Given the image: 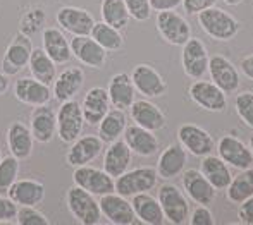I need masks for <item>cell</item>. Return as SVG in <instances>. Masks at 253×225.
I'll use <instances>...</instances> for the list:
<instances>
[{"mask_svg":"<svg viewBox=\"0 0 253 225\" xmlns=\"http://www.w3.org/2000/svg\"><path fill=\"white\" fill-rule=\"evenodd\" d=\"M31 52H33V43L28 35L17 33L12 38V41L7 46L2 59V73L5 76H16L24 67H28Z\"/></svg>","mask_w":253,"mask_h":225,"instance_id":"obj_7","label":"cell"},{"mask_svg":"<svg viewBox=\"0 0 253 225\" xmlns=\"http://www.w3.org/2000/svg\"><path fill=\"white\" fill-rule=\"evenodd\" d=\"M198 24H200L203 33H207L212 40L217 41L231 40L240 31V23L229 12L222 9H215V7L202 10L198 14Z\"/></svg>","mask_w":253,"mask_h":225,"instance_id":"obj_1","label":"cell"},{"mask_svg":"<svg viewBox=\"0 0 253 225\" xmlns=\"http://www.w3.org/2000/svg\"><path fill=\"white\" fill-rule=\"evenodd\" d=\"M217 3V0H183V7L188 14H200L202 10L210 9Z\"/></svg>","mask_w":253,"mask_h":225,"instance_id":"obj_46","label":"cell"},{"mask_svg":"<svg viewBox=\"0 0 253 225\" xmlns=\"http://www.w3.org/2000/svg\"><path fill=\"white\" fill-rule=\"evenodd\" d=\"M69 46L73 57H76L83 66L91 67V69H102L105 66L109 53L90 35L88 37H74L69 41Z\"/></svg>","mask_w":253,"mask_h":225,"instance_id":"obj_15","label":"cell"},{"mask_svg":"<svg viewBox=\"0 0 253 225\" xmlns=\"http://www.w3.org/2000/svg\"><path fill=\"white\" fill-rule=\"evenodd\" d=\"M224 2H226L227 5H238V3H241L243 0H224Z\"/></svg>","mask_w":253,"mask_h":225,"instance_id":"obj_51","label":"cell"},{"mask_svg":"<svg viewBox=\"0 0 253 225\" xmlns=\"http://www.w3.org/2000/svg\"><path fill=\"white\" fill-rule=\"evenodd\" d=\"M188 222L191 225H213L215 220H213V215L205 205H200L193 210V213L190 215Z\"/></svg>","mask_w":253,"mask_h":225,"instance_id":"obj_45","label":"cell"},{"mask_svg":"<svg viewBox=\"0 0 253 225\" xmlns=\"http://www.w3.org/2000/svg\"><path fill=\"white\" fill-rule=\"evenodd\" d=\"M43 24H45L43 9H33L24 14L23 19H21V33L28 35V37H31L35 33H40Z\"/></svg>","mask_w":253,"mask_h":225,"instance_id":"obj_40","label":"cell"},{"mask_svg":"<svg viewBox=\"0 0 253 225\" xmlns=\"http://www.w3.org/2000/svg\"><path fill=\"white\" fill-rule=\"evenodd\" d=\"M103 150V141L95 134H86L80 136L76 141H73V146L69 148L66 155V162L71 167H81L88 165L90 162H93Z\"/></svg>","mask_w":253,"mask_h":225,"instance_id":"obj_17","label":"cell"},{"mask_svg":"<svg viewBox=\"0 0 253 225\" xmlns=\"http://www.w3.org/2000/svg\"><path fill=\"white\" fill-rule=\"evenodd\" d=\"M238 219L245 225H253V196L240 203L238 208Z\"/></svg>","mask_w":253,"mask_h":225,"instance_id":"obj_47","label":"cell"},{"mask_svg":"<svg viewBox=\"0 0 253 225\" xmlns=\"http://www.w3.org/2000/svg\"><path fill=\"white\" fill-rule=\"evenodd\" d=\"M55 21L60 30L74 35V37H88L95 26V19L86 9L66 5L60 7L55 14Z\"/></svg>","mask_w":253,"mask_h":225,"instance_id":"obj_9","label":"cell"},{"mask_svg":"<svg viewBox=\"0 0 253 225\" xmlns=\"http://www.w3.org/2000/svg\"><path fill=\"white\" fill-rule=\"evenodd\" d=\"M0 160H2V153H0Z\"/></svg>","mask_w":253,"mask_h":225,"instance_id":"obj_53","label":"cell"},{"mask_svg":"<svg viewBox=\"0 0 253 225\" xmlns=\"http://www.w3.org/2000/svg\"><path fill=\"white\" fill-rule=\"evenodd\" d=\"M10 88V81H9V76H5L3 73H0V96L5 95Z\"/></svg>","mask_w":253,"mask_h":225,"instance_id":"obj_50","label":"cell"},{"mask_svg":"<svg viewBox=\"0 0 253 225\" xmlns=\"http://www.w3.org/2000/svg\"><path fill=\"white\" fill-rule=\"evenodd\" d=\"M90 37L93 38L98 45H102L107 52H117V50H121L124 46V37L121 35V31L109 26V24H105L103 21L95 23Z\"/></svg>","mask_w":253,"mask_h":225,"instance_id":"obj_37","label":"cell"},{"mask_svg":"<svg viewBox=\"0 0 253 225\" xmlns=\"http://www.w3.org/2000/svg\"><path fill=\"white\" fill-rule=\"evenodd\" d=\"M84 83V73L81 67H67L66 71L55 76L53 79V90L52 96L57 102H67V100H73L78 95V91L83 88Z\"/></svg>","mask_w":253,"mask_h":225,"instance_id":"obj_25","label":"cell"},{"mask_svg":"<svg viewBox=\"0 0 253 225\" xmlns=\"http://www.w3.org/2000/svg\"><path fill=\"white\" fill-rule=\"evenodd\" d=\"M33 134L30 127L23 122H12L7 129V146L10 150V155L17 160H26L33 153Z\"/></svg>","mask_w":253,"mask_h":225,"instance_id":"obj_32","label":"cell"},{"mask_svg":"<svg viewBox=\"0 0 253 225\" xmlns=\"http://www.w3.org/2000/svg\"><path fill=\"white\" fill-rule=\"evenodd\" d=\"M183 188L186 191V194L190 196V199H193L198 205H205V206L213 201L217 191L207 181V177L197 169H190L183 174Z\"/></svg>","mask_w":253,"mask_h":225,"instance_id":"obj_26","label":"cell"},{"mask_svg":"<svg viewBox=\"0 0 253 225\" xmlns=\"http://www.w3.org/2000/svg\"><path fill=\"white\" fill-rule=\"evenodd\" d=\"M241 73L245 74L247 77H250V79H253V55L250 57H245L243 60H241Z\"/></svg>","mask_w":253,"mask_h":225,"instance_id":"obj_49","label":"cell"},{"mask_svg":"<svg viewBox=\"0 0 253 225\" xmlns=\"http://www.w3.org/2000/svg\"><path fill=\"white\" fill-rule=\"evenodd\" d=\"M67 208L71 215L83 225H97L102 219L100 205L95 194L80 186H74L67 191Z\"/></svg>","mask_w":253,"mask_h":225,"instance_id":"obj_2","label":"cell"},{"mask_svg":"<svg viewBox=\"0 0 253 225\" xmlns=\"http://www.w3.org/2000/svg\"><path fill=\"white\" fill-rule=\"evenodd\" d=\"M250 150H252V153H253V134H252V138H250Z\"/></svg>","mask_w":253,"mask_h":225,"instance_id":"obj_52","label":"cell"},{"mask_svg":"<svg viewBox=\"0 0 253 225\" xmlns=\"http://www.w3.org/2000/svg\"><path fill=\"white\" fill-rule=\"evenodd\" d=\"M131 148L124 139H116V141L109 143V148L105 150L103 155V170L109 174L110 177L117 179L123 176L131 165Z\"/></svg>","mask_w":253,"mask_h":225,"instance_id":"obj_23","label":"cell"},{"mask_svg":"<svg viewBox=\"0 0 253 225\" xmlns=\"http://www.w3.org/2000/svg\"><path fill=\"white\" fill-rule=\"evenodd\" d=\"M250 196H253V169L248 167L233 177L231 184L227 186V198L233 203H241Z\"/></svg>","mask_w":253,"mask_h":225,"instance_id":"obj_38","label":"cell"},{"mask_svg":"<svg viewBox=\"0 0 253 225\" xmlns=\"http://www.w3.org/2000/svg\"><path fill=\"white\" fill-rule=\"evenodd\" d=\"M102 21L116 30H124L129 23V12L126 9L124 0H102L100 5Z\"/></svg>","mask_w":253,"mask_h":225,"instance_id":"obj_36","label":"cell"},{"mask_svg":"<svg viewBox=\"0 0 253 225\" xmlns=\"http://www.w3.org/2000/svg\"><path fill=\"white\" fill-rule=\"evenodd\" d=\"M42 41H43V50L57 66L67 64L73 57L69 40L66 38L60 28H45L43 33H42Z\"/></svg>","mask_w":253,"mask_h":225,"instance_id":"obj_30","label":"cell"},{"mask_svg":"<svg viewBox=\"0 0 253 225\" xmlns=\"http://www.w3.org/2000/svg\"><path fill=\"white\" fill-rule=\"evenodd\" d=\"M57 117V136L60 138L62 143H73L83 133L84 126V117L81 105L74 100H67L62 102L55 113Z\"/></svg>","mask_w":253,"mask_h":225,"instance_id":"obj_3","label":"cell"},{"mask_svg":"<svg viewBox=\"0 0 253 225\" xmlns=\"http://www.w3.org/2000/svg\"><path fill=\"white\" fill-rule=\"evenodd\" d=\"M17 210H19V206H17L9 196H7V198L0 196V224L14 222L17 217Z\"/></svg>","mask_w":253,"mask_h":225,"instance_id":"obj_44","label":"cell"},{"mask_svg":"<svg viewBox=\"0 0 253 225\" xmlns=\"http://www.w3.org/2000/svg\"><path fill=\"white\" fill-rule=\"evenodd\" d=\"M81 110H83L84 122L88 126H97L98 122L107 115L110 110V98L109 91L105 88L95 86L84 95L83 103H81Z\"/></svg>","mask_w":253,"mask_h":225,"instance_id":"obj_24","label":"cell"},{"mask_svg":"<svg viewBox=\"0 0 253 225\" xmlns=\"http://www.w3.org/2000/svg\"><path fill=\"white\" fill-rule=\"evenodd\" d=\"M124 141L140 156H152L159 151V139L153 131H148L138 124H131L124 129Z\"/></svg>","mask_w":253,"mask_h":225,"instance_id":"obj_27","label":"cell"},{"mask_svg":"<svg viewBox=\"0 0 253 225\" xmlns=\"http://www.w3.org/2000/svg\"><path fill=\"white\" fill-rule=\"evenodd\" d=\"M131 81L140 95L147 98H159L167 91V83L160 76L159 71H155L148 64H138L133 67Z\"/></svg>","mask_w":253,"mask_h":225,"instance_id":"obj_14","label":"cell"},{"mask_svg":"<svg viewBox=\"0 0 253 225\" xmlns=\"http://www.w3.org/2000/svg\"><path fill=\"white\" fill-rule=\"evenodd\" d=\"M102 215L109 220V224L114 225H133L136 224V215H134L133 205L127 201L119 192H109L103 194L98 199Z\"/></svg>","mask_w":253,"mask_h":225,"instance_id":"obj_10","label":"cell"},{"mask_svg":"<svg viewBox=\"0 0 253 225\" xmlns=\"http://www.w3.org/2000/svg\"><path fill=\"white\" fill-rule=\"evenodd\" d=\"M188 93H190L193 103H197L200 109L209 110V112H222L227 107L226 93L212 81L197 79L190 86Z\"/></svg>","mask_w":253,"mask_h":225,"instance_id":"obj_11","label":"cell"},{"mask_svg":"<svg viewBox=\"0 0 253 225\" xmlns=\"http://www.w3.org/2000/svg\"><path fill=\"white\" fill-rule=\"evenodd\" d=\"M234 105H236V112L240 119L253 129V91L240 93L234 100Z\"/></svg>","mask_w":253,"mask_h":225,"instance_id":"obj_41","label":"cell"},{"mask_svg":"<svg viewBox=\"0 0 253 225\" xmlns=\"http://www.w3.org/2000/svg\"><path fill=\"white\" fill-rule=\"evenodd\" d=\"M7 196L17 206H37L45 199V186L35 179H16L7 189Z\"/></svg>","mask_w":253,"mask_h":225,"instance_id":"obj_22","label":"cell"},{"mask_svg":"<svg viewBox=\"0 0 253 225\" xmlns=\"http://www.w3.org/2000/svg\"><path fill=\"white\" fill-rule=\"evenodd\" d=\"M109 98L110 105H114V109L126 110L133 105V102L136 98V88H134L131 76H127L126 73H117L110 77L109 81Z\"/></svg>","mask_w":253,"mask_h":225,"instance_id":"obj_28","label":"cell"},{"mask_svg":"<svg viewBox=\"0 0 253 225\" xmlns=\"http://www.w3.org/2000/svg\"><path fill=\"white\" fill-rule=\"evenodd\" d=\"M183 3V0H150V5L153 10L162 12V10H174L176 7H179Z\"/></svg>","mask_w":253,"mask_h":225,"instance_id":"obj_48","label":"cell"},{"mask_svg":"<svg viewBox=\"0 0 253 225\" xmlns=\"http://www.w3.org/2000/svg\"><path fill=\"white\" fill-rule=\"evenodd\" d=\"M30 131L35 141L42 143V145H47L52 141L57 133V117L50 107H35L30 117Z\"/></svg>","mask_w":253,"mask_h":225,"instance_id":"obj_21","label":"cell"},{"mask_svg":"<svg viewBox=\"0 0 253 225\" xmlns=\"http://www.w3.org/2000/svg\"><path fill=\"white\" fill-rule=\"evenodd\" d=\"M57 64L53 62L50 57L47 55L43 48H33L30 57V62H28V67H30V73L31 77H35L37 81L43 84H50L55 79V74H57Z\"/></svg>","mask_w":253,"mask_h":225,"instance_id":"obj_34","label":"cell"},{"mask_svg":"<svg viewBox=\"0 0 253 225\" xmlns=\"http://www.w3.org/2000/svg\"><path fill=\"white\" fill-rule=\"evenodd\" d=\"M200 172L215 189H227V186L233 181V174H231L229 167L219 156H212V155L202 156Z\"/></svg>","mask_w":253,"mask_h":225,"instance_id":"obj_33","label":"cell"},{"mask_svg":"<svg viewBox=\"0 0 253 225\" xmlns=\"http://www.w3.org/2000/svg\"><path fill=\"white\" fill-rule=\"evenodd\" d=\"M177 138H179L181 146L195 156L202 158L213 151L212 136L197 124H183L177 129Z\"/></svg>","mask_w":253,"mask_h":225,"instance_id":"obj_16","label":"cell"},{"mask_svg":"<svg viewBox=\"0 0 253 225\" xmlns=\"http://www.w3.org/2000/svg\"><path fill=\"white\" fill-rule=\"evenodd\" d=\"M16 222L19 225H48V219L35 206H19Z\"/></svg>","mask_w":253,"mask_h":225,"instance_id":"obj_42","label":"cell"},{"mask_svg":"<svg viewBox=\"0 0 253 225\" xmlns=\"http://www.w3.org/2000/svg\"><path fill=\"white\" fill-rule=\"evenodd\" d=\"M186 150L181 145H169L159 156V162H157V174L159 177L166 181H170L174 177H177L184 170L186 165Z\"/></svg>","mask_w":253,"mask_h":225,"instance_id":"obj_29","label":"cell"},{"mask_svg":"<svg viewBox=\"0 0 253 225\" xmlns=\"http://www.w3.org/2000/svg\"><path fill=\"white\" fill-rule=\"evenodd\" d=\"M14 96L24 105L40 107L48 105L52 100V90L48 84L40 83L35 77H21L14 83Z\"/></svg>","mask_w":253,"mask_h":225,"instance_id":"obj_19","label":"cell"},{"mask_svg":"<svg viewBox=\"0 0 253 225\" xmlns=\"http://www.w3.org/2000/svg\"><path fill=\"white\" fill-rule=\"evenodd\" d=\"M159 199L160 206L164 210L166 220H169L174 225H181L188 222L190 219V205L184 194L179 191V188L174 184H164L159 188Z\"/></svg>","mask_w":253,"mask_h":225,"instance_id":"obj_5","label":"cell"},{"mask_svg":"<svg viewBox=\"0 0 253 225\" xmlns=\"http://www.w3.org/2000/svg\"><path fill=\"white\" fill-rule=\"evenodd\" d=\"M209 74L212 83H215L224 93H234L240 88V74L234 64L222 55H213L209 59Z\"/></svg>","mask_w":253,"mask_h":225,"instance_id":"obj_18","label":"cell"},{"mask_svg":"<svg viewBox=\"0 0 253 225\" xmlns=\"http://www.w3.org/2000/svg\"><path fill=\"white\" fill-rule=\"evenodd\" d=\"M129 113L134 124L148 131H153V133L162 131L167 126L166 113L148 100H134L133 105L129 107Z\"/></svg>","mask_w":253,"mask_h":225,"instance_id":"obj_20","label":"cell"},{"mask_svg":"<svg viewBox=\"0 0 253 225\" xmlns=\"http://www.w3.org/2000/svg\"><path fill=\"white\" fill-rule=\"evenodd\" d=\"M127 126V117L124 113V110H109L107 115L98 122V138L103 143H112L116 139H119L124 134V129Z\"/></svg>","mask_w":253,"mask_h":225,"instance_id":"obj_35","label":"cell"},{"mask_svg":"<svg viewBox=\"0 0 253 225\" xmlns=\"http://www.w3.org/2000/svg\"><path fill=\"white\" fill-rule=\"evenodd\" d=\"M126 3V9L129 12V16L133 17L138 23H143L148 21L152 16V5L150 0H124Z\"/></svg>","mask_w":253,"mask_h":225,"instance_id":"obj_43","label":"cell"},{"mask_svg":"<svg viewBox=\"0 0 253 225\" xmlns=\"http://www.w3.org/2000/svg\"><path fill=\"white\" fill-rule=\"evenodd\" d=\"M217 153H219L220 160H224L227 165L234 167V169L243 170L253 163L252 150H248V146L233 134H224L219 139Z\"/></svg>","mask_w":253,"mask_h":225,"instance_id":"obj_13","label":"cell"},{"mask_svg":"<svg viewBox=\"0 0 253 225\" xmlns=\"http://www.w3.org/2000/svg\"><path fill=\"white\" fill-rule=\"evenodd\" d=\"M73 181L74 186H80V188L86 189L88 192H91L95 196H103L116 191L114 177H110L103 169L100 170L90 165L76 167L73 174Z\"/></svg>","mask_w":253,"mask_h":225,"instance_id":"obj_8","label":"cell"},{"mask_svg":"<svg viewBox=\"0 0 253 225\" xmlns=\"http://www.w3.org/2000/svg\"><path fill=\"white\" fill-rule=\"evenodd\" d=\"M209 52L207 46L198 38H190L183 45L181 53V64L188 77L191 79H202L209 71Z\"/></svg>","mask_w":253,"mask_h":225,"instance_id":"obj_12","label":"cell"},{"mask_svg":"<svg viewBox=\"0 0 253 225\" xmlns=\"http://www.w3.org/2000/svg\"><path fill=\"white\" fill-rule=\"evenodd\" d=\"M131 205H133L134 215L141 224L147 225H162L166 222V215L160 206L159 199L150 196L148 192H140V194L131 196Z\"/></svg>","mask_w":253,"mask_h":225,"instance_id":"obj_31","label":"cell"},{"mask_svg":"<svg viewBox=\"0 0 253 225\" xmlns=\"http://www.w3.org/2000/svg\"><path fill=\"white\" fill-rule=\"evenodd\" d=\"M157 30L167 43L174 46H183L191 38L188 21L174 10H162L157 14Z\"/></svg>","mask_w":253,"mask_h":225,"instance_id":"obj_6","label":"cell"},{"mask_svg":"<svg viewBox=\"0 0 253 225\" xmlns=\"http://www.w3.org/2000/svg\"><path fill=\"white\" fill-rule=\"evenodd\" d=\"M159 174L152 167H140V169L124 172L116 179V192L124 198H131L140 192H148L157 186Z\"/></svg>","mask_w":253,"mask_h":225,"instance_id":"obj_4","label":"cell"},{"mask_svg":"<svg viewBox=\"0 0 253 225\" xmlns=\"http://www.w3.org/2000/svg\"><path fill=\"white\" fill-rule=\"evenodd\" d=\"M19 176V160L14 155L0 160V191H7Z\"/></svg>","mask_w":253,"mask_h":225,"instance_id":"obj_39","label":"cell"}]
</instances>
